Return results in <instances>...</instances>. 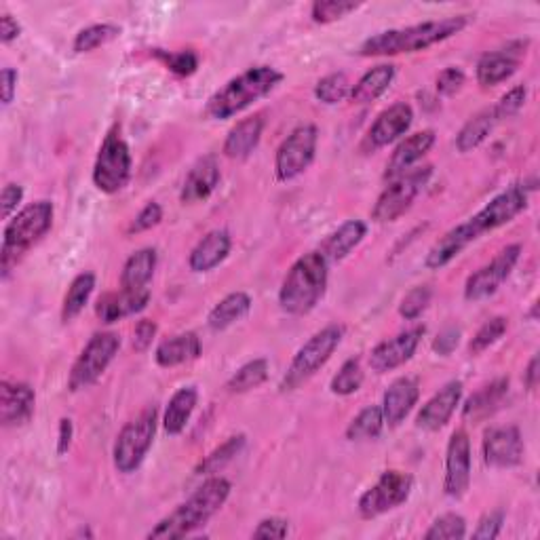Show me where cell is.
I'll list each match as a JSON object with an SVG mask.
<instances>
[{"mask_svg":"<svg viewBox=\"0 0 540 540\" xmlns=\"http://www.w3.org/2000/svg\"><path fill=\"white\" fill-rule=\"evenodd\" d=\"M471 22V15H452L446 19H433L408 28L384 30L380 34L370 36L359 47V55L363 57H382V55H401V53H418L439 45L448 38L460 34Z\"/></svg>","mask_w":540,"mask_h":540,"instance_id":"6da1fadb","label":"cell"},{"mask_svg":"<svg viewBox=\"0 0 540 540\" xmlns=\"http://www.w3.org/2000/svg\"><path fill=\"white\" fill-rule=\"evenodd\" d=\"M230 490H233V486H230L228 479L211 475L186 503L163 517L161 522L150 530L148 538H184L203 528L209 519L226 505Z\"/></svg>","mask_w":540,"mask_h":540,"instance_id":"7a4b0ae2","label":"cell"},{"mask_svg":"<svg viewBox=\"0 0 540 540\" xmlns=\"http://www.w3.org/2000/svg\"><path fill=\"white\" fill-rule=\"evenodd\" d=\"M327 275H330V262L319 249L300 256L287 270L279 289V304L283 311L294 317L311 313L325 296Z\"/></svg>","mask_w":540,"mask_h":540,"instance_id":"3957f363","label":"cell"},{"mask_svg":"<svg viewBox=\"0 0 540 540\" xmlns=\"http://www.w3.org/2000/svg\"><path fill=\"white\" fill-rule=\"evenodd\" d=\"M283 81V74L273 66H256L230 79L207 100V117L214 121H226L237 117L239 112L266 98Z\"/></svg>","mask_w":540,"mask_h":540,"instance_id":"277c9868","label":"cell"},{"mask_svg":"<svg viewBox=\"0 0 540 540\" xmlns=\"http://www.w3.org/2000/svg\"><path fill=\"white\" fill-rule=\"evenodd\" d=\"M53 226V203L36 201L26 205L22 211L7 222L0 247V275L7 279L11 270L26 256L30 247L41 241Z\"/></svg>","mask_w":540,"mask_h":540,"instance_id":"5b68a950","label":"cell"},{"mask_svg":"<svg viewBox=\"0 0 540 540\" xmlns=\"http://www.w3.org/2000/svg\"><path fill=\"white\" fill-rule=\"evenodd\" d=\"M344 338V325L330 323L319 330L315 336L308 338L300 351L294 355L292 363L281 380V391L289 393L300 389L304 382L311 380L323 365L332 359L336 349Z\"/></svg>","mask_w":540,"mask_h":540,"instance_id":"8992f818","label":"cell"},{"mask_svg":"<svg viewBox=\"0 0 540 540\" xmlns=\"http://www.w3.org/2000/svg\"><path fill=\"white\" fill-rule=\"evenodd\" d=\"M157 427L159 410L154 405L125 424L112 448V460L119 473L129 475L142 467L144 458L152 448L154 435H157Z\"/></svg>","mask_w":540,"mask_h":540,"instance_id":"52a82bcc","label":"cell"},{"mask_svg":"<svg viewBox=\"0 0 540 540\" xmlns=\"http://www.w3.org/2000/svg\"><path fill=\"white\" fill-rule=\"evenodd\" d=\"M131 150L121 138V127L114 125L100 146L93 165V184L106 195H117L131 180Z\"/></svg>","mask_w":540,"mask_h":540,"instance_id":"ba28073f","label":"cell"},{"mask_svg":"<svg viewBox=\"0 0 540 540\" xmlns=\"http://www.w3.org/2000/svg\"><path fill=\"white\" fill-rule=\"evenodd\" d=\"M119 349H121L119 334L114 332L95 334L72 365L68 376V389L72 393H79L98 382L102 374L108 370V365L114 361V357L119 355Z\"/></svg>","mask_w":540,"mask_h":540,"instance_id":"9c48e42d","label":"cell"},{"mask_svg":"<svg viewBox=\"0 0 540 540\" xmlns=\"http://www.w3.org/2000/svg\"><path fill=\"white\" fill-rule=\"evenodd\" d=\"M431 173L433 167L424 165L401 173L395 180H389V186L380 192V197L372 209V218L380 224L399 220L405 211L412 207L422 188L427 186Z\"/></svg>","mask_w":540,"mask_h":540,"instance_id":"30bf717a","label":"cell"},{"mask_svg":"<svg viewBox=\"0 0 540 540\" xmlns=\"http://www.w3.org/2000/svg\"><path fill=\"white\" fill-rule=\"evenodd\" d=\"M414 490V477L399 469L384 471L376 484L365 490L359 498V515L363 519H376L384 513H389L403 503H408V498Z\"/></svg>","mask_w":540,"mask_h":540,"instance_id":"8fae6325","label":"cell"},{"mask_svg":"<svg viewBox=\"0 0 540 540\" xmlns=\"http://www.w3.org/2000/svg\"><path fill=\"white\" fill-rule=\"evenodd\" d=\"M319 131L315 125L306 123L296 127L281 142L275 154V173L279 182H292L313 165L317 154Z\"/></svg>","mask_w":540,"mask_h":540,"instance_id":"7c38bea8","label":"cell"},{"mask_svg":"<svg viewBox=\"0 0 540 540\" xmlns=\"http://www.w3.org/2000/svg\"><path fill=\"white\" fill-rule=\"evenodd\" d=\"M528 197L530 188H526L524 184H513L500 192L484 209H479L473 218H469L475 235L481 237L490 233V230L513 222L528 207Z\"/></svg>","mask_w":540,"mask_h":540,"instance_id":"4fadbf2b","label":"cell"},{"mask_svg":"<svg viewBox=\"0 0 540 540\" xmlns=\"http://www.w3.org/2000/svg\"><path fill=\"white\" fill-rule=\"evenodd\" d=\"M519 256H522V245H507L490 264L481 266L467 279L465 298L469 302H481L494 296L498 292V287L513 273L515 264L519 262Z\"/></svg>","mask_w":540,"mask_h":540,"instance_id":"5bb4252c","label":"cell"},{"mask_svg":"<svg viewBox=\"0 0 540 540\" xmlns=\"http://www.w3.org/2000/svg\"><path fill=\"white\" fill-rule=\"evenodd\" d=\"M471 486V439L467 431H454L446 450V475L443 492L450 498H462Z\"/></svg>","mask_w":540,"mask_h":540,"instance_id":"9a60e30c","label":"cell"},{"mask_svg":"<svg viewBox=\"0 0 540 540\" xmlns=\"http://www.w3.org/2000/svg\"><path fill=\"white\" fill-rule=\"evenodd\" d=\"M484 462L494 469H511L524 460V439L517 427H492L481 441Z\"/></svg>","mask_w":540,"mask_h":540,"instance_id":"2e32d148","label":"cell"},{"mask_svg":"<svg viewBox=\"0 0 540 540\" xmlns=\"http://www.w3.org/2000/svg\"><path fill=\"white\" fill-rule=\"evenodd\" d=\"M422 336H424V327L418 325V327H412V330H405L389 340L380 342L370 353V368L376 374H387L401 368L403 363H408L414 357Z\"/></svg>","mask_w":540,"mask_h":540,"instance_id":"e0dca14e","label":"cell"},{"mask_svg":"<svg viewBox=\"0 0 540 540\" xmlns=\"http://www.w3.org/2000/svg\"><path fill=\"white\" fill-rule=\"evenodd\" d=\"M412 121H414V110L410 104H405V102L393 104L391 108L378 114V119L370 127L368 135H365L363 150L376 152L384 146L397 142L401 135L410 131Z\"/></svg>","mask_w":540,"mask_h":540,"instance_id":"ac0fdd59","label":"cell"},{"mask_svg":"<svg viewBox=\"0 0 540 540\" xmlns=\"http://www.w3.org/2000/svg\"><path fill=\"white\" fill-rule=\"evenodd\" d=\"M460 399H462V382L460 380L448 382L446 387L439 389L427 403L422 405L416 416V427L429 433L443 429L454 416L456 408L460 405Z\"/></svg>","mask_w":540,"mask_h":540,"instance_id":"d6986e66","label":"cell"},{"mask_svg":"<svg viewBox=\"0 0 540 540\" xmlns=\"http://www.w3.org/2000/svg\"><path fill=\"white\" fill-rule=\"evenodd\" d=\"M36 408V393L26 382L3 380L0 384V422L3 427H22Z\"/></svg>","mask_w":540,"mask_h":540,"instance_id":"ffe728a7","label":"cell"},{"mask_svg":"<svg viewBox=\"0 0 540 540\" xmlns=\"http://www.w3.org/2000/svg\"><path fill=\"white\" fill-rule=\"evenodd\" d=\"M220 165L214 154H207V157L199 159L192 169L188 171V176L184 180L180 199L184 205H195L201 201H207L214 190L220 184Z\"/></svg>","mask_w":540,"mask_h":540,"instance_id":"44dd1931","label":"cell"},{"mask_svg":"<svg viewBox=\"0 0 540 540\" xmlns=\"http://www.w3.org/2000/svg\"><path fill=\"white\" fill-rule=\"evenodd\" d=\"M420 399V387L414 378H397L382 397V414L384 424H389L391 429L399 427V424L410 416L414 405Z\"/></svg>","mask_w":540,"mask_h":540,"instance_id":"7402d4cb","label":"cell"},{"mask_svg":"<svg viewBox=\"0 0 540 540\" xmlns=\"http://www.w3.org/2000/svg\"><path fill=\"white\" fill-rule=\"evenodd\" d=\"M148 304H150L148 287L135 289V292L121 289V292H112V294L102 296L98 300V306H95V313H98L102 323H117L119 319L142 313Z\"/></svg>","mask_w":540,"mask_h":540,"instance_id":"603a6c76","label":"cell"},{"mask_svg":"<svg viewBox=\"0 0 540 540\" xmlns=\"http://www.w3.org/2000/svg\"><path fill=\"white\" fill-rule=\"evenodd\" d=\"M230 247H233V239H230L228 230H211L190 252V270L192 273H209L228 258Z\"/></svg>","mask_w":540,"mask_h":540,"instance_id":"cb8c5ba5","label":"cell"},{"mask_svg":"<svg viewBox=\"0 0 540 540\" xmlns=\"http://www.w3.org/2000/svg\"><path fill=\"white\" fill-rule=\"evenodd\" d=\"M477 239L479 237L475 235V230L471 228L469 222H462V224L454 226L429 249L424 266H427L429 270H439L443 266H448L456 256L465 252V249Z\"/></svg>","mask_w":540,"mask_h":540,"instance_id":"d4e9b609","label":"cell"},{"mask_svg":"<svg viewBox=\"0 0 540 540\" xmlns=\"http://www.w3.org/2000/svg\"><path fill=\"white\" fill-rule=\"evenodd\" d=\"M435 144V131L433 129H424L414 135H410L408 140H403L387 165V171H384V178L395 180L401 173L414 169L418 161H422L424 154H427Z\"/></svg>","mask_w":540,"mask_h":540,"instance_id":"484cf974","label":"cell"},{"mask_svg":"<svg viewBox=\"0 0 540 540\" xmlns=\"http://www.w3.org/2000/svg\"><path fill=\"white\" fill-rule=\"evenodd\" d=\"M519 57L522 51L517 49H500V51H488L479 57L477 62V83L481 87H496L505 83L507 79L517 72Z\"/></svg>","mask_w":540,"mask_h":540,"instance_id":"4316f807","label":"cell"},{"mask_svg":"<svg viewBox=\"0 0 540 540\" xmlns=\"http://www.w3.org/2000/svg\"><path fill=\"white\" fill-rule=\"evenodd\" d=\"M262 131H264L262 114H254V117L239 121L226 135L224 148H222L224 154L228 159H235V161L247 159L249 154L258 148L262 140Z\"/></svg>","mask_w":540,"mask_h":540,"instance_id":"83f0119b","label":"cell"},{"mask_svg":"<svg viewBox=\"0 0 540 540\" xmlns=\"http://www.w3.org/2000/svg\"><path fill=\"white\" fill-rule=\"evenodd\" d=\"M201 355V340L195 332H184L163 340L157 351H154V361L159 368H178V365L195 361Z\"/></svg>","mask_w":540,"mask_h":540,"instance_id":"f1b7e54d","label":"cell"},{"mask_svg":"<svg viewBox=\"0 0 540 540\" xmlns=\"http://www.w3.org/2000/svg\"><path fill=\"white\" fill-rule=\"evenodd\" d=\"M509 395V380L507 378H498L490 382L488 387L479 389L473 393L465 405H462V418L469 422H481L488 416H492L500 405H503L505 397Z\"/></svg>","mask_w":540,"mask_h":540,"instance_id":"f546056e","label":"cell"},{"mask_svg":"<svg viewBox=\"0 0 540 540\" xmlns=\"http://www.w3.org/2000/svg\"><path fill=\"white\" fill-rule=\"evenodd\" d=\"M368 235V224L363 220H346L338 230L325 239L319 252L325 256L327 262H340L349 256L355 247Z\"/></svg>","mask_w":540,"mask_h":540,"instance_id":"4dcf8cb0","label":"cell"},{"mask_svg":"<svg viewBox=\"0 0 540 540\" xmlns=\"http://www.w3.org/2000/svg\"><path fill=\"white\" fill-rule=\"evenodd\" d=\"M395 66L391 64H380L372 70L365 72L361 79L353 85L351 89V102L353 104H359V106H365V104H372L376 102L380 95H384L389 91V87L393 85L395 81Z\"/></svg>","mask_w":540,"mask_h":540,"instance_id":"1f68e13d","label":"cell"},{"mask_svg":"<svg viewBox=\"0 0 540 540\" xmlns=\"http://www.w3.org/2000/svg\"><path fill=\"white\" fill-rule=\"evenodd\" d=\"M199 391L195 387H182L169 399L165 414H163V429L167 435L184 433L186 424L197 408Z\"/></svg>","mask_w":540,"mask_h":540,"instance_id":"d6a6232c","label":"cell"},{"mask_svg":"<svg viewBox=\"0 0 540 540\" xmlns=\"http://www.w3.org/2000/svg\"><path fill=\"white\" fill-rule=\"evenodd\" d=\"M157 249L154 247H144L140 252H135L127 258L123 273H121V289L127 292H135V289H146L150 283L154 268H157Z\"/></svg>","mask_w":540,"mask_h":540,"instance_id":"836d02e7","label":"cell"},{"mask_svg":"<svg viewBox=\"0 0 540 540\" xmlns=\"http://www.w3.org/2000/svg\"><path fill=\"white\" fill-rule=\"evenodd\" d=\"M249 311H252V298H249L245 292H233L211 308L207 325L214 332H222V330H228L230 325L241 321Z\"/></svg>","mask_w":540,"mask_h":540,"instance_id":"e575fe53","label":"cell"},{"mask_svg":"<svg viewBox=\"0 0 540 540\" xmlns=\"http://www.w3.org/2000/svg\"><path fill=\"white\" fill-rule=\"evenodd\" d=\"M498 119L494 114V108H486L477 112L473 119H469L456 135V150L467 154L471 150H475L477 146L484 144L488 140V135L492 133V129L496 127Z\"/></svg>","mask_w":540,"mask_h":540,"instance_id":"d590c367","label":"cell"},{"mask_svg":"<svg viewBox=\"0 0 540 540\" xmlns=\"http://www.w3.org/2000/svg\"><path fill=\"white\" fill-rule=\"evenodd\" d=\"M95 289V275L93 273H81L76 275L68 287L64 304H62V321L70 323L79 317L93 294Z\"/></svg>","mask_w":540,"mask_h":540,"instance_id":"8d00e7d4","label":"cell"},{"mask_svg":"<svg viewBox=\"0 0 540 540\" xmlns=\"http://www.w3.org/2000/svg\"><path fill=\"white\" fill-rule=\"evenodd\" d=\"M384 429V414L380 405H368L363 408L346 427V439L349 441H370L378 439Z\"/></svg>","mask_w":540,"mask_h":540,"instance_id":"74e56055","label":"cell"},{"mask_svg":"<svg viewBox=\"0 0 540 540\" xmlns=\"http://www.w3.org/2000/svg\"><path fill=\"white\" fill-rule=\"evenodd\" d=\"M245 441L247 437L245 435H233V437H228L220 448H216L214 452H211L209 456H205L201 462H199V467H197V473L199 475H216L220 473L228 462H233L241 450L245 448Z\"/></svg>","mask_w":540,"mask_h":540,"instance_id":"f35d334b","label":"cell"},{"mask_svg":"<svg viewBox=\"0 0 540 540\" xmlns=\"http://www.w3.org/2000/svg\"><path fill=\"white\" fill-rule=\"evenodd\" d=\"M268 378V361L266 359H254L247 361L245 365L230 376L226 382L228 393H247L258 389L260 384H264Z\"/></svg>","mask_w":540,"mask_h":540,"instance_id":"ab89813d","label":"cell"},{"mask_svg":"<svg viewBox=\"0 0 540 540\" xmlns=\"http://www.w3.org/2000/svg\"><path fill=\"white\" fill-rule=\"evenodd\" d=\"M121 36V28L114 24H95L89 28H83L79 34L74 36L72 49L74 53H89L95 51L98 47H104L112 43L114 38Z\"/></svg>","mask_w":540,"mask_h":540,"instance_id":"60d3db41","label":"cell"},{"mask_svg":"<svg viewBox=\"0 0 540 540\" xmlns=\"http://www.w3.org/2000/svg\"><path fill=\"white\" fill-rule=\"evenodd\" d=\"M351 89L353 85L349 81V76H346L344 72H334V74L323 76V79L317 83L315 98L321 104L334 106V104L344 102L346 98H351Z\"/></svg>","mask_w":540,"mask_h":540,"instance_id":"b9f144b4","label":"cell"},{"mask_svg":"<svg viewBox=\"0 0 540 540\" xmlns=\"http://www.w3.org/2000/svg\"><path fill=\"white\" fill-rule=\"evenodd\" d=\"M363 380H365V374L361 368V359L355 357L342 363V368L330 382V389L334 395L349 397V395H355L363 387Z\"/></svg>","mask_w":540,"mask_h":540,"instance_id":"7bdbcfd3","label":"cell"},{"mask_svg":"<svg viewBox=\"0 0 540 540\" xmlns=\"http://www.w3.org/2000/svg\"><path fill=\"white\" fill-rule=\"evenodd\" d=\"M361 3H353V0H317L311 7V17L315 24H334L344 19L346 15L355 13L361 9Z\"/></svg>","mask_w":540,"mask_h":540,"instance_id":"ee69618b","label":"cell"},{"mask_svg":"<svg viewBox=\"0 0 540 540\" xmlns=\"http://www.w3.org/2000/svg\"><path fill=\"white\" fill-rule=\"evenodd\" d=\"M467 536V519L458 513H446L437 517L424 534L427 540H460Z\"/></svg>","mask_w":540,"mask_h":540,"instance_id":"f6af8a7d","label":"cell"},{"mask_svg":"<svg viewBox=\"0 0 540 540\" xmlns=\"http://www.w3.org/2000/svg\"><path fill=\"white\" fill-rule=\"evenodd\" d=\"M509 321L505 317H492L488 319L484 325L479 327L477 334L473 336L471 344H469V353L471 355H481L484 351H488L492 344H496L500 338L507 334Z\"/></svg>","mask_w":540,"mask_h":540,"instance_id":"bcb514c9","label":"cell"},{"mask_svg":"<svg viewBox=\"0 0 540 540\" xmlns=\"http://www.w3.org/2000/svg\"><path fill=\"white\" fill-rule=\"evenodd\" d=\"M152 55L161 60L173 74L178 76H192L199 70V55L195 51H163L152 49Z\"/></svg>","mask_w":540,"mask_h":540,"instance_id":"7dc6e473","label":"cell"},{"mask_svg":"<svg viewBox=\"0 0 540 540\" xmlns=\"http://www.w3.org/2000/svg\"><path fill=\"white\" fill-rule=\"evenodd\" d=\"M431 298H433V289L429 285H418V287L410 289V292L405 294V298L399 304V315L405 321L418 319L429 308Z\"/></svg>","mask_w":540,"mask_h":540,"instance_id":"c3c4849f","label":"cell"},{"mask_svg":"<svg viewBox=\"0 0 540 540\" xmlns=\"http://www.w3.org/2000/svg\"><path fill=\"white\" fill-rule=\"evenodd\" d=\"M526 98H528V87L526 85H517L511 91H507L503 98L498 100V104L492 106L496 119L503 121V119L515 117V114L524 108Z\"/></svg>","mask_w":540,"mask_h":540,"instance_id":"681fc988","label":"cell"},{"mask_svg":"<svg viewBox=\"0 0 540 540\" xmlns=\"http://www.w3.org/2000/svg\"><path fill=\"white\" fill-rule=\"evenodd\" d=\"M163 220V207L157 203V201H150L146 203L140 211L138 216L133 218L131 226H129V233L138 235V233H146V230L159 226Z\"/></svg>","mask_w":540,"mask_h":540,"instance_id":"f907efd6","label":"cell"},{"mask_svg":"<svg viewBox=\"0 0 540 540\" xmlns=\"http://www.w3.org/2000/svg\"><path fill=\"white\" fill-rule=\"evenodd\" d=\"M503 526H505V513L503 511H490L479 519V524L473 532V538L494 540L500 536V532H503Z\"/></svg>","mask_w":540,"mask_h":540,"instance_id":"816d5d0a","label":"cell"},{"mask_svg":"<svg viewBox=\"0 0 540 540\" xmlns=\"http://www.w3.org/2000/svg\"><path fill=\"white\" fill-rule=\"evenodd\" d=\"M467 81V76L465 72H462L460 68H446V70H441L439 76H437V93L441 95H446V98H450V95L458 93L462 89V85H465Z\"/></svg>","mask_w":540,"mask_h":540,"instance_id":"f5cc1de1","label":"cell"},{"mask_svg":"<svg viewBox=\"0 0 540 540\" xmlns=\"http://www.w3.org/2000/svg\"><path fill=\"white\" fill-rule=\"evenodd\" d=\"M289 534V522L283 517H266L258 524V528L254 530V538H287Z\"/></svg>","mask_w":540,"mask_h":540,"instance_id":"db71d44e","label":"cell"},{"mask_svg":"<svg viewBox=\"0 0 540 540\" xmlns=\"http://www.w3.org/2000/svg\"><path fill=\"white\" fill-rule=\"evenodd\" d=\"M154 336H157V323L150 321V319H142L133 330V349L140 351V353L148 351Z\"/></svg>","mask_w":540,"mask_h":540,"instance_id":"11a10c76","label":"cell"},{"mask_svg":"<svg viewBox=\"0 0 540 540\" xmlns=\"http://www.w3.org/2000/svg\"><path fill=\"white\" fill-rule=\"evenodd\" d=\"M24 201V188L19 184H7L3 188V197H0V205H3V218L11 220L13 214H17V207Z\"/></svg>","mask_w":540,"mask_h":540,"instance_id":"9f6ffc18","label":"cell"},{"mask_svg":"<svg viewBox=\"0 0 540 540\" xmlns=\"http://www.w3.org/2000/svg\"><path fill=\"white\" fill-rule=\"evenodd\" d=\"M460 342V330L458 327H446V330H441L437 334V338L433 340V351L441 357H448L454 353V349Z\"/></svg>","mask_w":540,"mask_h":540,"instance_id":"6f0895ef","label":"cell"},{"mask_svg":"<svg viewBox=\"0 0 540 540\" xmlns=\"http://www.w3.org/2000/svg\"><path fill=\"white\" fill-rule=\"evenodd\" d=\"M17 79H19V74L13 68H5L3 74H0V95H3V104L5 106H9L13 102V98H15Z\"/></svg>","mask_w":540,"mask_h":540,"instance_id":"680465c9","label":"cell"},{"mask_svg":"<svg viewBox=\"0 0 540 540\" xmlns=\"http://www.w3.org/2000/svg\"><path fill=\"white\" fill-rule=\"evenodd\" d=\"M19 34H22V26H19L13 15L5 13L0 17V41H3V45H11L13 41H17Z\"/></svg>","mask_w":540,"mask_h":540,"instance_id":"91938a15","label":"cell"},{"mask_svg":"<svg viewBox=\"0 0 540 540\" xmlns=\"http://www.w3.org/2000/svg\"><path fill=\"white\" fill-rule=\"evenodd\" d=\"M74 439V424L70 418H62L60 420V429H57V454L64 456L68 454L70 446Z\"/></svg>","mask_w":540,"mask_h":540,"instance_id":"94428289","label":"cell"},{"mask_svg":"<svg viewBox=\"0 0 540 540\" xmlns=\"http://www.w3.org/2000/svg\"><path fill=\"white\" fill-rule=\"evenodd\" d=\"M538 376H540V372H538V355H534L530 359V363H528L526 374H524V384H526L528 391H536V387H538Z\"/></svg>","mask_w":540,"mask_h":540,"instance_id":"6125c7cd","label":"cell"}]
</instances>
